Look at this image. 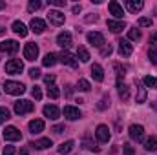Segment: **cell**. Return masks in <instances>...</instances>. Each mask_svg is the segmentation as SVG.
Here are the masks:
<instances>
[{"label":"cell","mask_w":157,"mask_h":155,"mask_svg":"<svg viewBox=\"0 0 157 155\" xmlns=\"http://www.w3.org/2000/svg\"><path fill=\"white\" fill-rule=\"evenodd\" d=\"M108 106H110V97L104 95V97L101 99V102H99V110H106Z\"/></svg>","instance_id":"37"},{"label":"cell","mask_w":157,"mask_h":155,"mask_svg":"<svg viewBox=\"0 0 157 155\" xmlns=\"http://www.w3.org/2000/svg\"><path fill=\"white\" fill-rule=\"evenodd\" d=\"M4 7H6V4H4V2H0V9H4Z\"/></svg>","instance_id":"53"},{"label":"cell","mask_w":157,"mask_h":155,"mask_svg":"<svg viewBox=\"0 0 157 155\" xmlns=\"http://www.w3.org/2000/svg\"><path fill=\"white\" fill-rule=\"evenodd\" d=\"M101 55H102V57L112 55V46H102V47H101Z\"/></svg>","instance_id":"41"},{"label":"cell","mask_w":157,"mask_h":155,"mask_svg":"<svg viewBox=\"0 0 157 155\" xmlns=\"http://www.w3.org/2000/svg\"><path fill=\"white\" fill-rule=\"evenodd\" d=\"M59 60H60L62 64H66V66H70V68H77V66H78V60H77V57H75L73 53H70V51H62V53L59 55Z\"/></svg>","instance_id":"5"},{"label":"cell","mask_w":157,"mask_h":155,"mask_svg":"<svg viewBox=\"0 0 157 155\" xmlns=\"http://www.w3.org/2000/svg\"><path fill=\"white\" fill-rule=\"evenodd\" d=\"M18 42L17 40H4L2 44H0V49L2 51H6V53H9V55H13V53H17L18 51Z\"/></svg>","instance_id":"12"},{"label":"cell","mask_w":157,"mask_h":155,"mask_svg":"<svg viewBox=\"0 0 157 155\" xmlns=\"http://www.w3.org/2000/svg\"><path fill=\"white\" fill-rule=\"evenodd\" d=\"M2 135H4V139L9 141V142H15V141H20V139H22V133H20L15 126H7Z\"/></svg>","instance_id":"6"},{"label":"cell","mask_w":157,"mask_h":155,"mask_svg":"<svg viewBox=\"0 0 157 155\" xmlns=\"http://www.w3.org/2000/svg\"><path fill=\"white\" fill-rule=\"evenodd\" d=\"M64 117H66L68 120H77V119L82 117V113H80V110L75 108V106H66V108H64Z\"/></svg>","instance_id":"15"},{"label":"cell","mask_w":157,"mask_h":155,"mask_svg":"<svg viewBox=\"0 0 157 155\" xmlns=\"http://www.w3.org/2000/svg\"><path fill=\"white\" fill-rule=\"evenodd\" d=\"M80 9H82L80 6H73V13H75V15H78V13H80Z\"/></svg>","instance_id":"50"},{"label":"cell","mask_w":157,"mask_h":155,"mask_svg":"<svg viewBox=\"0 0 157 155\" xmlns=\"http://www.w3.org/2000/svg\"><path fill=\"white\" fill-rule=\"evenodd\" d=\"M91 77H93V80H97V82H102L104 80V70H102V66L93 64L91 66Z\"/></svg>","instance_id":"19"},{"label":"cell","mask_w":157,"mask_h":155,"mask_svg":"<svg viewBox=\"0 0 157 155\" xmlns=\"http://www.w3.org/2000/svg\"><path fill=\"white\" fill-rule=\"evenodd\" d=\"M78 89H82V91H90L91 86H90V82H88L86 78H80V80H78Z\"/></svg>","instance_id":"34"},{"label":"cell","mask_w":157,"mask_h":155,"mask_svg":"<svg viewBox=\"0 0 157 155\" xmlns=\"http://www.w3.org/2000/svg\"><path fill=\"white\" fill-rule=\"evenodd\" d=\"M57 44H59L60 47L68 49V47L71 46V33H68V31H62V33H59V37H57Z\"/></svg>","instance_id":"14"},{"label":"cell","mask_w":157,"mask_h":155,"mask_svg":"<svg viewBox=\"0 0 157 155\" xmlns=\"http://www.w3.org/2000/svg\"><path fill=\"white\" fill-rule=\"evenodd\" d=\"M48 20H49L53 26H62L66 18H64V13L57 11V9H49V13H48Z\"/></svg>","instance_id":"8"},{"label":"cell","mask_w":157,"mask_h":155,"mask_svg":"<svg viewBox=\"0 0 157 155\" xmlns=\"http://www.w3.org/2000/svg\"><path fill=\"white\" fill-rule=\"evenodd\" d=\"M20 155H28V150H20Z\"/></svg>","instance_id":"52"},{"label":"cell","mask_w":157,"mask_h":155,"mask_svg":"<svg viewBox=\"0 0 157 155\" xmlns=\"http://www.w3.org/2000/svg\"><path fill=\"white\" fill-rule=\"evenodd\" d=\"M9 117H11V115H9V110L2 106V108H0V124H2V122H6Z\"/></svg>","instance_id":"35"},{"label":"cell","mask_w":157,"mask_h":155,"mask_svg":"<svg viewBox=\"0 0 157 155\" xmlns=\"http://www.w3.org/2000/svg\"><path fill=\"white\" fill-rule=\"evenodd\" d=\"M2 155H15V148H13V146H6L4 152H2Z\"/></svg>","instance_id":"45"},{"label":"cell","mask_w":157,"mask_h":155,"mask_svg":"<svg viewBox=\"0 0 157 155\" xmlns=\"http://www.w3.org/2000/svg\"><path fill=\"white\" fill-rule=\"evenodd\" d=\"M29 77L31 78H39L40 77V70L39 68H31V70H29Z\"/></svg>","instance_id":"44"},{"label":"cell","mask_w":157,"mask_h":155,"mask_svg":"<svg viewBox=\"0 0 157 155\" xmlns=\"http://www.w3.org/2000/svg\"><path fill=\"white\" fill-rule=\"evenodd\" d=\"M37 57H39V46L35 42H28L24 46V59L29 60V62H33Z\"/></svg>","instance_id":"3"},{"label":"cell","mask_w":157,"mask_h":155,"mask_svg":"<svg viewBox=\"0 0 157 155\" xmlns=\"http://www.w3.org/2000/svg\"><path fill=\"white\" fill-rule=\"evenodd\" d=\"M53 131H55V133H62V131H64V126H62V124H57V126H53Z\"/></svg>","instance_id":"48"},{"label":"cell","mask_w":157,"mask_h":155,"mask_svg":"<svg viewBox=\"0 0 157 155\" xmlns=\"http://www.w3.org/2000/svg\"><path fill=\"white\" fill-rule=\"evenodd\" d=\"M108 29H112L113 33H121L122 29H126V22L124 20H108Z\"/></svg>","instance_id":"17"},{"label":"cell","mask_w":157,"mask_h":155,"mask_svg":"<svg viewBox=\"0 0 157 155\" xmlns=\"http://www.w3.org/2000/svg\"><path fill=\"white\" fill-rule=\"evenodd\" d=\"M71 91H73V89H71V86H68V89H66V95L70 97V95H71Z\"/></svg>","instance_id":"51"},{"label":"cell","mask_w":157,"mask_h":155,"mask_svg":"<svg viewBox=\"0 0 157 155\" xmlns=\"http://www.w3.org/2000/svg\"><path fill=\"white\" fill-rule=\"evenodd\" d=\"M141 37H143V35H141V31H139L137 28L128 31V39H130V40H141Z\"/></svg>","instance_id":"33"},{"label":"cell","mask_w":157,"mask_h":155,"mask_svg":"<svg viewBox=\"0 0 157 155\" xmlns=\"http://www.w3.org/2000/svg\"><path fill=\"white\" fill-rule=\"evenodd\" d=\"M139 28H148V26H152V18H146V17H143V18H139Z\"/></svg>","instance_id":"38"},{"label":"cell","mask_w":157,"mask_h":155,"mask_svg":"<svg viewBox=\"0 0 157 155\" xmlns=\"http://www.w3.org/2000/svg\"><path fill=\"white\" fill-rule=\"evenodd\" d=\"M29 28H31V31H33V33L40 35V33L46 29V22H44L42 18H31V24H29Z\"/></svg>","instance_id":"16"},{"label":"cell","mask_w":157,"mask_h":155,"mask_svg":"<svg viewBox=\"0 0 157 155\" xmlns=\"http://www.w3.org/2000/svg\"><path fill=\"white\" fill-rule=\"evenodd\" d=\"M128 131H130V137H132L133 141H137V142H141V141L144 139V128H143L141 124H132Z\"/></svg>","instance_id":"9"},{"label":"cell","mask_w":157,"mask_h":155,"mask_svg":"<svg viewBox=\"0 0 157 155\" xmlns=\"http://www.w3.org/2000/svg\"><path fill=\"white\" fill-rule=\"evenodd\" d=\"M33 110H35V106L29 100H17L15 102V113L17 115H26V113H31Z\"/></svg>","instance_id":"2"},{"label":"cell","mask_w":157,"mask_h":155,"mask_svg":"<svg viewBox=\"0 0 157 155\" xmlns=\"http://www.w3.org/2000/svg\"><path fill=\"white\" fill-rule=\"evenodd\" d=\"M44 82H46L48 86L53 84V82H55V75H46V77H44Z\"/></svg>","instance_id":"47"},{"label":"cell","mask_w":157,"mask_h":155,"mask_svg":"<svg viewBox=\"0 0 157 155\" xmlns=\"http://www.w3.org/2000/svg\"><path fill=\"white\" fill-rule=\"evenodd\" d=\"M117 89H119V97H121L122 100H128V97H130L128 86H126L124 82H121V80H117Z\"/></svg>","instance_id":"25"},{"label":"cell","mask_w":157,"mask_h":155,"mask_svg":"<svg viewBox=\"0 0 157 155\" xmlns=\"http://www.w3.org/2000/svg\"><path fill=\"white\" fill-rule=\"evenodd\" d=\"M59 88L55 86V84H49L48 86V97H51V99H59Z\"/></svg>","instance_id":"31"},{"label":"cell","mask_w":157,"mask_h":155,"mask_svg":"<svg viewBox=\"0 0 157 155\" xmlns=\"http://www.w3.org/2000/svg\"><path fill=\"white\" fill-rule=\"evenodd\" d=\"M143 82H144V86H146V88L157 89V78H155V77H150V75H146V77L143 78Z\"/></svg>","instance_id":"30"},{"label":"cell","mask_w":157,"mask_h":155,"mask_svg":"<svg viewBox=\"0 0 157 155\" xmlns=\"http://www.w3.org/2000/svg\"><path fill=\"white\" fill-rule=\"evenodd\" d=\"M95 135H97V139L101 142H108L110 141V128L106 124H99L97 130H95Z\"/></svg>","instance_id":"10"},{"label":"cell","mask_w":157,"mask_h":155,"mask_svg":"<svg viewBox=\"0 0 157 155\" xmlns=\"http://www.w3.org/2000/svg\"><path fill=\"white\" fill-rule=\"evenodd\" d=\"M144 148H146L148 152H155L157 150V137H148V139L144 141Z\"/></svg>","instance_id":"27"},{"label":"cell","mask_w":157,"mask_h":155,"mask_svg":"<svg viewBox=\"0 0 157 155\" xmlns=\"http://www.w3.org/2000/svg\"><path fill=\"white\" fill-rule=\"evenodd\" d=\"M11 28H13V31H15L17 35H20V37H26V35H28V28H26L20 20H15Z\"/></svg>","instance_id":"22"},{"label":"cell","mask_w":157,"mask_h":155,"mask_svg":"<svg viewBox=\"0 0 157 155\" xmlns=\"http://www.w3.org/2000/svg\"><path fill=\"white\" fill-rule=\"evenodd\" d=\"M117 44H119V55H121V57H130V55L133 53V47H132L130 40L121 39Z\"/></svg>","instance_id":"11"},{"label":"cell","mask_w":157,"mask_h":155,"mask_svg":"<svg viewBox=\"0 0 157 155\" xmlns=\"http://www.w3.org/2000/svg\"><path fill=\"white\" fill-rule=\"evenodd\" d=\"M77 57L80 59V62H88V60H90V53H88V49H86V47H82V46H78Z\"/></svg>","instance_id":"28"},{"label":"cell","mask_w":157,"mask_h":155,"mask_svg":"<svg viewBox=\"0 0 157 155\" xmlns=\"http://www.w3.org/2000/svg\"><path fill=\"white\" fill-rule=\"evenodd\" d=\"M150 44H152V47H155L157 46V33H154V35L150 37Z\"/></svg>","instance_id":"49"},{"label":"cell","mask_w":157,"mask_h":155,"mask_svg":"<svg viewBox=\"0 0 157 155\" xmlns=\"http://www.w3.org/2000/svg\"><path fill=\"white\" fill-rule=\"evenodd\" d=\"M57 60H59V55H55V53H48V55L42 59V64H44L46 68H51V66L57 64Z\"/></svg>","instance_id":"24"},{"label":"cell","mask_w":157,"mask_h":155,"mask_svg":"<svg viewBox=\"0 0 157 155\" xmlns=\"http://www.w3.org/2000/svg\"><path fill=\"white\" fill-rule=\"evenodd\" d=\"M40 7H42V2H39V0H31V2L28 4V9H29V11H37Z\"/></svg>","instance_id":"36"},{"label":"cell","mask_w":157,"mask_h":155,"mask_svg":"<svg viewBox=\"0 0 157 155\" xmlns=\"http://www.w3.org/2000/svg\"><path fill=\"white\" fill-rule=\"evenodd\" d=\"M4 89H6V93H9V95H22V93L26 91V86H24L22 82L6 80V82H4Z\"/></svg>","instance_id":"1"},{"label":"cell","mask_w":157,"mask_h":155,"mask_svg":"<svg viewBox=\"0 0 157 155\" xmlns=\"http://www.w3.org/2000/svg\"><path fill=\"white\" fill-rule=\"evenodd\" d=\"M143 0H126V7L132 11V13H137V11H141L143 9Z\"/></svg>","instance_id":"21"},{"label":"cell","mask_w":157,"mask_h":155,"mask_svg":"<svg viewBox=\"0 0 157 155\" xmlns=\"http://www.w3.org/2000/svg\"><path fill=\"white\" fill-rule=\"evenodd\" d=\"M31 95L35 97V100H40V99H42V91H40L39 86H33V88H31Z\"/></svg>","instance_id":"39"},{"label":"cell","mask_w":157,"mask_h":155,"mask_svg":"<svg viewBox=\"0 0 157 155\" xmlns=\"http://www.w3.org/2000/svg\"><path fill=\"white\" fill-rule=\"evenodd\" d=\"M122 150H124V155H133L135 153L133 146H130V144H122Z\"/></svg>","instance_id":"40"},{"label":"cell","mask_w":157,"mask_h":155,"mask_svg":"<svg viewBox=\"0 0 157 155\" xmlns=\"http://www.w3.org/2000/svg\"><path fill=\"white\" fill-rule=\"evenodd\" d=\"M22 70H24V64L18 59H11L6 64V73H9V75H18V73H22Z\"/></svg>","instance_id":"4"},{"label":"cell","mask_w":157,"mask_h":155,"mask_svg":"<svg viewBox=\"0 0 157 155\" xmlns=\"http://www.w3.org/2000/svg\"><path fill=\"white\" fill-rule=\"evenodd\" d=\"M135 84H137V102H144L146 100V89L139 82H135Z\"/></svg>","instance_id":"29"},{"label":"cell","mask_w":157,"mask_h":155,"mask_svg":"<svg viewBox=\"0 0 157 155\" xmlns=\"http://www.w3.org/2000/svg\"><path fill=\"white\" fill-rule=\"evenodd\" d=\"M82 144H84V148H86V150H93V152H99V150H101L99 146H95V144H93V142L90 141V137H88V135L84 137V141H82Z\"/></svg>","instance_id":"32"},{"label":"cell","mask_w":157,"mask_h":155,"mask_svg":"<svg viewBox=\"0 0 157 155\" xmlns=\"http://www.w3.org/2000/svg\"><path fill=\"white\" fill-rule=\"evenodd\" d=\"M108 7H110V13L115 17V18H122V15H124V11H122V6L115 2V0H112L110 4H108Z\"/></svg>","instance_id":"18"},{"label":"cell","mask_w":157,"mask_h":155,"mask_svg":"<svg viewBox=\"0 0 157 155\" xmlns=\"http://www.w3.org/2000/svg\"><path fill=\"white\" fill-rule=\"evenodd\" d=\"M73 146H75L73 141H66V142H62V144L59 146V153L60 155H68L71 150H73Z\"/></svg>","instance_id":"26"},{"label":"cell","mask_w":157,"mask_h":155,"mask_svg":"<svg viewBox=\"0 0 157 155\" xmlns=\"http://www.w3.org/2000/svg\"><path fill=\"white\" fill-rule=\"evenodd\" d=\"M113 68H115V71H117V77H119V80H121V77H124V71H126V68H121V64H115Z\"/></svg>","instance_id":"42"},{"label":"cell","mask_w":157,"mask_h":155,"mask_svg":"<svg viewBox=\"0 0 157 155\" xmlns=\"http://www.w3.org/2000/svg\"><path fill=\"white\" fill-rule=\"evenodd\" d=\"M28 126H29V131H31V133H40V131H44V120H40V119H33Z\"/></svg>","instance_id":"20"},{"label":"cell","mask_w":157,"mask_h":155,"mask_svg":"<svg viewBox=\"0 0 157 155\" xmlns=\"http://www.w3.org/2000/svg\"><path fill=\"white\" fill-rule=\"evenodd\" d=\"M86 40L91 44V46H95V47H102L106 42H104V37L101 35V33H97V31H90L88 35H86Z\"/></svg>","instance_id":"7"},{"label":"cell","mask_w":157,"mask_h":155,"mask_svg":"<svg viewBox=\"0 0 157 155\" xmlns=\"http://www.w3.org/2000/svg\"><path fill=\"white\" fill-rule=\"evenodd\" d=\"M44 117H48L51 120H57L60 117V110L55 104H48V106H44Z\"/></svg>","instance_id":"13"},{"label":"cell","mask_w":157,"mask_h":155,"mask_svg":"<svg viewBox=\"0 0 157 155\" xmlns=\"http://www.w3.org/2000/svg\"><path fill=\"white\" fill-rule=\"evenodd\" d=\"M49 4H53V6H57V7L66 6V2H64V0H49Z\"/></svg>","instance_id":"46"},{"label":"cell","mask_w":157,"mask_h":155,"mask_svg":"<svg viewBox=\"0 0 157 155\" xmlns=\"http://www.w3.org/2000/svg\"><path fill=\"white\" fill-rule=\"evenodd\" d=\"M29 146H33L35 150H46V148H49L51 146V139H39V141H35V142H31Z\"/></svg>","instance_id":"23"},{"label":"cell","mask_w":157,"mask_h":155,"mask_svg":"<svg viewBox=\"0 0 157 155\" xmlns=\"http://www.w3.org/2000/svg\"><path fill=\"white\" fill-rule=\"evenodd\" d=\"M148 57H150V60L155 64L157 62V53H155V47H150V51H148Z\"/></svg>","instance_id":"43"}]
</instances>
